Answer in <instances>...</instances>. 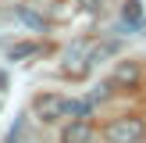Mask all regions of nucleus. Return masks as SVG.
I'll use <instances>...</instances> for the list:
<instances>
[{"mask_svg":"<svg viewBox=\"0 0 146 143\" xmlns=\"http://www.w3.org/2000/svg\"><path fill=\"white\" fill-rule=\"evenodd\" d=\"M143 136H146V122L135 118V114H121L104 129L107 143H143Z\"/></svg>","mask_w":146,"mask_h":143,"instance_id":"f257e3e1","label":"nucleus"},{"mask_svg":"<svg viewBox=\"0 0 146 143\" xmlns=\"http://www.w3.org/2000/svg\"><path fill=\"white\" fill-rule=\"evenodd\" d=\"M32 114L39 122H46V125H54V122H61L68 114V97H61V93H39L32 100Z\"/></svg>","mask_w":146,"mask_h":143,"instance_id":"f03ea898","label":"nucleus"},{"mask_svg":"<svg viewBox=\"0 0 146 143\" xmlns=\"http://www.w3.org/2000/svg\"><path fill=\"white\" fill-rule=\"evenodd\" d=\"M93 136H96V129L89 118H71L61 129V143H93Z\"/></svg>","mask_w":146,"mask_h":143,"instance_id":"7ed1b4c3","label":"nucleus"},{"mask_svg":"<svg viewBox=\"0 0 146 143\" xmlns=\"http://www.w3.org/2000/svg\"><path fill=\"white\" fill-rule=\"evenodd\" d=\"M121 18L139 32V29L146 25V18H143V0H125V4H121Z\"/></svg>","mask_w":146,"mask_h":143,"instance_id":"20e7f679","label":"nucleus"},{"mask_svg":"<svg viewBox=\"0 0 146 143\" xmlns=\"http://www.w3.org/2000/svg\"><path fill=\"white\" fill-rule=\"evenodd\" d=\"M36 54H39V43L36 39H21V43L7 47V61H25V57H36Z\"/></svg>","mask_w":146,"mask_h":143,"instance_id":"39448f33","label":"nucleus"},{"mask_svg":"<svg viewBox=\"0 0 146 143\" xmlns=\"http://www.w3.org/2000/svg\"><path fill=\"white\" fill-rule=\"evenodd\" d=\"M93 111H96V100L78 97V100H68V114L64 118H93Z\"/></svg>","mask_w":146,"mask_h":143,"instance_id":"423d86ee","label":"nucleus"},{"mask_svg":"<svg viewBox=\"0 0 146 143\" xmlns=\"http://www.w3.org/2000/svg\"><path fill=\"white\" fill-rule=\"evenodd\" d=\"M139 82V68H135V64H118V72H114L111 75V86H135Z\"/></svg>","mask_w":146,"mask_h":143,"instance_id":"0eeeda50","label":"nucleus"},{"mask_svg":"<svg viewBox=\"0 0 146 143\" xmlns=\"http://www.w3.org/2000/svg\"><path fill=\"white\" fill-rule=\"evenodd\" d=\"M14 14H18V18L25 21V25H32V29H43V18H39V14H32L29 7H14Z\"/></svg>","mask_w":146,"mask_h":143,"instance_id":"6e6552de","label":"nucleus"},{"mask_svg":"<svg viewBox=\"0 0 146 143\" xmlns=\"http://www.w3.org/2000/svg\"><path fill=\"white\" fill-rule=\"evenodd\" d=\"M78 4H82V11H100L104 0H78Z\"/></svg>","mask_w":146,"mask_h":143,"instance_id":"1a4fd4ad","label":"nucleus"},{"mask_svg":"<svg viewBox=\"0 0 146 143\" xmlns=\"http://www.w3.org/2000/svg\"><path fill=\"white\" fill-rule=\"evenodd\" d=\"M4 86H7V75H4V72H0V90H4Z\"/></svg>","mask_w":146,"mask_h":143,"instance_id":"9d476101","label":"nucleus"},{"mask_svg":"<svg viewBox=\"0 0 146 143\" xmlns=\"http://www.w3.org/2000/svg\"><path fill=\"white\" fill-rule=\"evenodd\" d=\"M7 143H21V140H14V136H11V140H7Z\"/></svg>","mask_w":146,"mask_h":143,"instance_id":"9b49d317","label":"nucleus"}]
</instances>
